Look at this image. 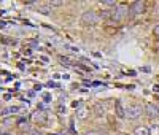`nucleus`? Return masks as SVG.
<instances>
[{
  "label": "nucleus",
  "instance_id": "1",
  "mask_svg": "<svg viewBox=\"0 0 159 135\" xmlns=\"http://www.w3.org/2000/svg\"><path fill=\"white\" fill-rule=\"evenodd\" d=\"M127 15H130V7H126V5H119L116 7V10L111 13V19L119 22V21H123L127 18Z\"/></svg>",
  "mask_w": 159,
  "mask_h": 135
},
{
  "label": "nucleus",
  "instance_id": "2",
  "mask_svg": "<svg viewBox=\"0 0 159 135\" xmlns=\"http://www.w3.org/2000/svg\"><path fill=\"white\" fill-rule=\"evenodd\" d=\"M97 19H99V15L96 11H92V10L83 13V16H81V21H83L84 25H94L97 22Z\"/></svg>",
  "mask_w": 159,
  "mask_h": 135
},
{
  "label": "nucleus",
  "instance_id": "3",
  "mask_svg": "<svg viewBox=\"0 0 159 135\" xmlns=\"http://www.w3.org/2000/svg\"><path fill=\"white\" fill-rule=\"evenodd\" d=\"M145 8H147V3L145 2H134L130 5V16L135 18V16L142 15V13L145 11Z\"/></svg>",
  "mask_w": 159,
  "mask_h": 135
},
{
  "label": "nucleus",
  "instance_id": "4",
  "mask_svg": "<svg viewBox=\"0 0 159 135\" xmlns=\"http://www.w3.org/2000/svg\"><path fill=\"white\" fill-rule=\"evenodd\" d=\"M46 119H48V116H46V113L43 110H37V111L32 113V121L37 123V124H45Z\"/></svg>",
  "mask_w": 159,
  "mask_h": 135
},
{
  "label": "nucleus",
  "instance_id": "5",
  "mask_svg": "<svg viewBox=\"0 0 159 135\" xmlns=\"http://www.w3.org/2000/svg\"><path fill=\"white\" fill-rule=\"evenodd\" d=\"M140 115H142V108H140L139 105L129 106V108H127V113H126V116H127L129 119H137V118H140Z\"/></svg>",
  "mask_w": 159,
  "mask_h": 135
},
{
  "label": "nucleus",
  "instance_id": "6",
  "mask_svg": "<svg viewBox=\"0 0 159 135\" xmlns=\"http://www.w3.org/2000/svg\"><path fill=\"white\" fill-rule=\"evenodd\" d=\"M145 113H147V116L151 118V119H157L159 118V110L151 103H148L147 106H145Z\"/></svg>",
  "mask_w": 159,
  "mask_h": 135
},
{
  "label": "nucleus",
  "instance_id": "7",
  "mask_svg": "<svg viewBox=\"0 0 159 135\" xmlns=\"http://www.w3.org/2000/svg\"><path fill=\"white\" fill-rule=\"evenodd\" d=\"M115 111H116V115L119 118H124L126 116V111H124V108H123V105H121V102H119V100L115 103Z\"/></svg>",
  "mask_w": 159,
  "mask_h": 135
},
{
  "label": "nucleus",
  "instance_id": "8",
  "mask_svg": "<svg viewBox=\"0 0 159 135\" xmlns=\"http://www.w3.org/2000/svg\"><path fill=\"white\" fill-rule=\"evenodd\" d=\"M134 135H150V129H148V127H145V126L135 127V130H134Z\"/></svg>",
  "mask_w": 159,
  "mask_h": 135
},
{
  "label": "nucleus",
  "instance_id": "9",
  "mask_svg": "<svg viewBox=\"0 0 159 135\" xmlns=\"http://www.w3.org/2000/svg\"><path fill=\"white\" fill-rule=\"evenodd\" d=\"M18 127H19L21 130H29V132L32 130L30 126H29V123H27L25 119H19V121H18Z\"/></svg>",
  "mask_w": 159,
  "mask_h": 135
},
{
  "label": "nucleus",
  "instance_id": "10",
  "mask_svg": "<svg viewBox=\"0 0 159 135\" xmlns=\"http://www.w3.org/2000/svg\"><path fill=\"white\" fill-rule=\"evenodd\" d=\"M94 113H96L97 116H103V115H105V106L100 105V103H97V105L94 106Z\"/></svg>",
  "mask_w": 159,
  "mask_h": 135
},
{
  "label": "nucleus",
  "instance_id": "11",
  "mask_svg": "<svg viewBox=\"0 0 159 135\" xmlns=\"http://www.w3.org/2000/svg\"><path fill=\"white\" fill-rule=\"evenodd\" d=\"M86 116H88V108H78V111H76V118L84 119Z\"/></svg>",
  "mask_w": 159,
  "mask_h": 135
},
{
  "label": "nucleus",
  "instance_id": "12",
  "mask_svg": "<svg viewBox=\"0 0 159 135\" xmlns=\"http://www.w3.org/2000/svg\"><path fill=\"white\" fill-rule=\"evenodd\" d=\"M111 18V11H100L99 13V19H110Z\"/></svg>",
  "mask_w": 159,
  "mask_h": 135
},
{
  "label": "nucleus",
  "instance_id": "13",
  "mask_svg": "<svg viewBox=\"0 0 159 135\" xmlns=\"http://www.w3.org/2000/svg\"><path fill=\"white\" fill-rule=\"evenodd\" d=\"M38 11L43 13V15H48V13L51 11V8H49V5H40L38 7Z\"/></svg>",
  "mask_w": 159,
  "mask_h": 135
},
{
  "label": "nucleus",
  "instance_id": "14",
  "mask_svg": "<svg viewBox=\"0 0 159 135\" xmlns=\"http://www.w3.org/2000/svg\"><path fill=\"white\" fill-rule=\"evenodd\" d=\"M62 3H64V2H61V0H51L48 5H49V7H61Z\"/></svg>",
  "mask_w": 159,
  "mask_h": 135
},
{
  "label": "nucleus",
  "instance_id": "15",
  "mask_svg": "<svg viewBox=\"0 0 159 135\" xmlns=\"http://www.w3.org/2000/svg\"><path fill=\"white\" fill-rule=\"evenodd\" d=\"M100 5H103V7H111V5H115V2H113V0H102Z\"/></svg>",
  "mask_w": 159,
  "mask_h": 135
},
{
  "label": "nucleus",
  "instance_id": "16",
  "mask_svg": "<svg viewBox=\"0 0 159 135\" xmlns=\"http://www.w3.org/2000/svg\"><path fill=\"white\" fill-rule=\"evenodd\" d=\"M150 133H159V126H153L150 129Z\"/></svg>",
  "mask_w": 159,
  "mask_h": 135
},
{
  "label": "nucleus",
  "instance_id": "17",
  "mask_svg": "<svg viewBox=\"0 0 159 135\" xmlns=\"http://www.w3.org/2000/svg\"><path fill=\"white\" fill-rule=\"evenodd\" d=\"M86 135H103L102 132H99V130H89Z\"/></svg>",
  "mask_w": 159,
  "mask_h": 135
},
{
  "label": "nucleus",
  "instance_id": "18",
  "mask_svg": "<svg viewBox=\"0 0 159 135\" xmlns=\"http://www.w3.org/2000/svg\"><path fill=\"white\" fill-rule=\"evenodd\" d=\"M153 32H154V35H156V37L159 38V24H157V25L154 27V29H153Z\"/></svg>",
  "mask_w": 159,
  "mask_h": 135
},
{
  "label": "nucleus",
  "instance_id": "19",
  "mask_svg": "<svg viewBox=\"0 0 159 135\" xmlns=\"http://www.w3.org/2000/svg\"><path fill=\"white\" fill-rule=\"evenodd\" d=\"M29 135H43V133L40 132V130H30V132H29Z\"/></svg>",
  "mask_w": 159,
  "mask_h": 135
},
{
  "label": "nucleus",
  "instance_id": "20",
  "mask_svg": "<svg viewBox=\"0 0 159 135\" xmlns=\"http://www.w3.org/2000/svg\"><path fill=\"white\" fill-rule=\"evenodd\" d=\"M2 135H11V133H2Z\"/></svg>",
  "mask_w": 159,
  "mask_h": 135
}]
</instances>
